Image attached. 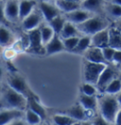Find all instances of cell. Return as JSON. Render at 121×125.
<instances>
[{
    "label": "cell",
    "instance_id": "1",
    "mask_svg": "<svg viewBox=\"0 0 121 125\" xmlns=\"http://www.w3.org/2000/svg\"><path fill=\"white\" fill-rule=\"evenodd\" d=\"M0 107L2 109H14V110H27L28 100L8 85L3 90L0 99Z\"/></svg>",
    "mask_w": 121,
    "mask_h": 125
},
{
    "label": "cell",
    "instance_id": "2",
    "mask_svg": "<svg viewBox=\"0 0 121 125\" xmlns=\"http://www.w3.org/2000/svg\"><path fill=\"white\" fill-rule=\"evenodd\" d=\"M98 106L100 110V116L108 122L113 125L120 107L117 102L116 97L113 95L106 94L105 96H103L101 99L98 100Z\"/></svg>",
    "mask_w": 121,
    "mask_h": 125
},
{
    "label": "cell",
    "instance_id": "3",
    "mask_svg": "<svg viewBox=\"0 0 121 125\" xmlns=\"http://www.w3.org/2000/svg\"><path fill=\"white\" fill-rule=\"evenodd\" d=\"M80 33L87 36H93L99 31L109 29V23L105 18L99 15H94L83 23L77 26Z\"/></svg>",
    "mask_w": 121,
    "mask_h": 125
},
{
    "label": "cell",
    "instance_id": "4",
    "mask_svg": "<svg viewBox=\"0 0 121 125\" xmlns=\"http://www.w3.org/2000/svg\"><path fill=\"white\" fill-rule=\"evenodd\" d=\"M106 65L104 63H96L84 61L83 62V80L84 83L97 85L98 79L100 77L102 71L105 69Z\"/></svg>",
    "mask_w": 121,
    "mask_h": 125
},
{
    "label": "cell",
    "instance_id": "5",
    "mask_svg": "<svg viewBox=\"0 0 121 125\" xmlns=\"http://www.w3.org/2000/svg\"><path fill=\"white\" fill-rule=\"evenodd\" d=\"M8 85L14 89L18 93L23 95L27 100L31 97H35L34 93L30 90L26 80L19 75H11L8 79Z\"/></svg>",
    "mask_w": 121,
    "mask_h": 125
},
{
    "label": "cell",
    "instance_id": "6",
    "mask_svg": "<svg viewBox=\"0 0 121 125\" xmlns=\"http://www.w3.org/2000/svg\"><path fill=\"white\" fill-rule=\"evenodd\" d=\"M28 37H29V47L27 51L31 53H36V54L45 53V46L43 45V42H42L40 28L29 31Z\"/></svg>",
    "mask_w": 121,
    "mask_h": 125
},
{
    "label": "cell",
    "instance_id": "7",
    "mask_svg": "<svg viewBox=\"0 0 121 125\" xmlns=\"http://www.w3.org/2000/svg\"><path fill=\"white\" fill-rule=\"evenodd\" d=\"M44 16L39 9H35L29 16H27L24 20H22V28L26 31H30L33 30L39 29L41 27Z\"/></svg>",
    "mask_w": 121,
    "mask_h": 125
},
{
    "label": "cell",
    "instance_id": "8",
    "mask_svg": "<svg viewBox=\"0 0 121 125\" xmlns=\"http://www.w3.org/2000/svg\"><path fill=\"white\" fill-rule=\"evenodd\" d=\"M39 10L44 16V19L48 23L57 16L60 15V10L56 6L55 2H45L40 1L39 3Z\"/></svg>",
    "mask_w": 121,
    "mask_h": 125
},
{
    "label": "cell",
    "instance_id": "9",
    "mask_svg": "<svg viewBox=\"0 0 121 125\" xmlns=\"http://www.w3.org/2000/svg\"><path fill=\"white\" fill-rule=\"evenodd\" d=\"M114 79H116V72L112 66L106 65L105 69L102 71L100 77L98 79V82L97 83V88L99 91H105L106 87L109 85Z\"/></svg>",
    "mask_w": 121,
    "mask_h": 125
},
{
    "label": "cell",
    "instance_id": "10",
    "mask_svg": "<svg viewBox=\"0 0 121 125\" xmlns=\"http://www.w3.org/2000/svg\"><path fill=\"white\" fill-rule=\"evenodd\" d=\"M19 2L20 0H5V16L9 22L19 21Z\"/></svg>",
    "mask_w": 121,
    "mask_h": 125
},
{
    "label": "cell",
    "instance_id": "11",
    "mask_svg": "<svg viewBox=\"0 0 121 125\" xmlns=\"http://www.w3.org/2000/svg\"><path fill=\"white\" fill-rule=\"evenodd\" d=\"M63 16H64V18H65V20H66L67 22L78 26V25H80V24L83 23L84 21L88 20L92 16H94V14H92L90 12L84 10L83 9H79V10H74V11H72V12L64 13Z\"/></svg>",
    "mask_w": 121,
    "mask_h": 125
},
{
    "label": "cell",
    "instance_id": "12",
    "mask_svg": "<svg viewBox=\"0 0 121 125\" xmlns=\"http://www.w3.org/2000/svg\"><path fill=\"white\" fill-rule=\"evenodd\" d=\"M24 116V111L14 109L0 110V125H10L16 119H20Z\"/></svg>",
    "mask_w": 121,
    "mask_h": 125
},
{
    "label": "cell",
    "instance_id": "13",
    "mask_svg": "<svg viewBox=\"0 0 121 125\" xmlns=\"http://www.w3.org/2000/svg\"><path fill=\"white\" fill-rule=\"evenodd\" d=\"M89 113H93V112L86 111L80 103H77L75 105H73L71 108L66 110L65 115H67V116L71 117L72 118H74L78 122H81V121L87 120V118L90 117Z\"/></svg>",
    "mask_w": 121,
    "mask_h": 125
},
{
    "label": "cell",
    "instance_id": "14",
    "mask_svg": "<svg viewBox=\"0 0 121 125\" xmlns=\"http://www.w3.org/2000/svg\"><path fill=\"white\" fill-rule=\"evenodd\" d=\"M91 47L101 49L109 47V29L103 30L91 36Z\"/></svg>",
    "mask_w": 121,
    "mask_h": 125
},
{
    "label": "cell",
    "instance_id": "15",
    "mask_svg": "<svg viewBox=\"0 0 121 125\" xmlns=\"http://www.w3.org/2000/svg\"><path fill=\"white\" fill-rule=\"evenodd\" d=\"M45 50L46 55H53L65 50L64 47H63L62 40L59 34H55L52 39L49 41V43L45 45Z\"/></svg>",
    "mask_w": 121,
    "mask_h": 125
},
{
    "label": "cell",
    "instance_id": "16",
    "mask_svg": "<svg viewBox=\"0 0 121 125\" xmlns=\"http://www.w3.org/2000/svg\"><path fill=\"white\" fill-rule=\"evenodd\" d=\"M85 61L91 62H96V63H104V64H108L107 62L105 61L103 54H102V50L101 48H98V47H90L83 54Z\"/></svg>",
    "mask_w": 121,
    "mask_h": 125
},
{
    "label": "cell",
    "instance_id": "17",
    "mask_svg": "<svg viewBox=\"0 0 121 125\" xmlns=\"http://www.w3.org/2000/svg\"><path fill=\"white\" fill-rule=\"evenodd\" d=\"M16 38L14 34L5 26H0V46L4 49L12 47Z\"/></svg>",
    "mask_w": 121,
    "mask_h": 125
},
{
    "label": "cell",
    "instance_id": "18",
    "mask_svg": "<svg viewBox=\"0 0 121 125\" xmlns=\"http://www.w3.org/2000/svg\"><path fill=\"white\" fill-rule=\"evenodd\" d=\"M103 0H83L81 2V9L92 14H99L103 11Z\"/></svg>",
    "mask_w": 121,
    "mask_h": 125
},
{
    "label": "cell",
    "instance_id": "19",
    "mask_svg": "<svg viewBox=\"0 0 121 125\" xmlns=\"http://www.w3.org/2000/svg\"><path fill=\"white\" fill-rule=\"evenodd\" d=\"M37 2L35 0H20L19 2V19L24 20L36 9Z\"/></svg>",
    "mask_w": 121,
    "mask_h": 125
},
{
    "label": "cell",
    "instance_id": "20",
    "mask_svg": "<svg viewBox=\"0 0 121 125\" xmlns=\"http://www.w3.org/2000/svg\"><path fill=\"white\" fill-rule=\"evenodd\" d=\"M27 109H30L32 112L36 113L43 120H45L46 118V110L40 103L37 97H31L30 99H28V107H27Z\"/></svg>",
    "mask_w": 121,
    "mask_h": 125
},
{
    "label": "cell",
    "instance_id": "21",
    "mask_svg": "<svg viewBox=\"0 0 121 125\" xmlns=\"http://www.w3.org/2000/svg\"><path fill=\"white\" fill-rule=\"evenodd\" d=\"M79 103L82 106L86 111H91L94 112L96 111L98 105V100L96 96H86L81 94L80 99H79Z\"/></svg>",
    "mask_w": 121,
    "mask_h": 125
},
{
    "label": "cell",
    "instance_id": "22",
    "mask_svg": "<svg viewBox=\"0 0 121 125\" xmlns=\"http://www.w3.org/2000/svg\"><path fill=\"white\" fill-rule=\"evenodd\" d=\"M55 4L60 10V12H63V14L68 13V12H72L79 9H81V3L73 2V1H69V0H56Z\"/></svg>",
    "mask_w": 121,
    "mask_h": 125
},
{
    "label": "cell",
    "instance_id": "23",
    "mask_svg": "<svg viewBox=\"0 0 121 125\" xmlns=\"http://www.w3.org/2000/svg\"><path fill=\"white\" fill-rule=\"evenodd\" d=\"M109 47L121 50V32L114 27L109 28Z\"/></svg>",
    "mask_w": 121,
    "mask_h": 125
},
{
    "label": "cell",
    "instance_id": "24",
    "mask_svg": "<svg viewBox=\"0 0 121 125\" xmlns=\"http://www.w3.org/2000/svg\"><path fill=\"white\" fill-rule=\"evenodd\" d=\"M77 36H80V31L78 30L77 26L66 21V23L64 25L62 31H60V37L61 39H66V38L77 37Z\"/></svg>",
    "mask_w": 121,
    "mask_h": 125
},
{
    "label": "cell",
    "instance_id": "25",
    "mask_svg": "<svg viewBox=\"0 0 121 125\" xmlns=\"http://www.w3.org/2000/svg\"><path fill=\"white\" fill-rule=\"evenodd\" d=\"M91 47V36L84 35L82 37H80L79 43L75 47L73 53L76 54H84L85 51Z\"/></svg>",
    "mask_w": 121,
    "mask_h": 125
},
{
    "label": "cell",
    "instance_id": "26",
    "mask_svg": "<svg viewBox=\"0 0 121 125\" xmlns=\"http://www.w3.org/2000/svg\"><path fill=\"white\" fill-rule=\"evenodd\" d=\"M103 10L108 15L112 16L113 18H116V19H120L121 18V6L105 1Z\"/></svg>",
    "mask_w": 121,
    "mask_h": 125
},
{
    "label": "cell",
    "instance_id": "27",
    "mask_svg": "<svg viewBox=\"0 0 121 125\" xmlns=\"http://www.w3.org/2000/svg\"><path fill=\"white\" fill-rule=\"evenodd\" d=\"M52 121L56 125H75L78 121L64 114H57L52 117Z\"/></svg>",
    "mask_w": 121,
    "mask_h": 125
},
{
    "label": "cell",
    "instance_id": "28",
    "mask_svg": "<svg viewBox=\"0 0 121 125\" xmlns=\"http://www.w3.org/2000/svg\"><path fill=\"white\" fill-rule=\"evenodd\" d=\"M40 32H41L42 42H43V45H44V46H45L46 44H48L49 41L53 38V36L56 34L48 24H47V25H43V26H41V27H40Z\"/></svg>",
    "mask_w": 121,
    "mask_h": 125
},
{
    "label": "cell",
    "instance_id": "29",
    "mask_svg": "<svg viewBox=\"0 0 121 125\" xmlns=\"http://www.w3.org/2000/svg\"><path fill=\"white\" fill-rule=\"evenodd\" d=\"M65 23H66V20H65L64 16L59 15L57 16L56 18H54L53 20H51L50 22H48L47 24L51 27V29L54 31V32L56 34H59L60 35V31H62V29H63Z\"/></svg>",
    "mask_w": 121,
    "mask_h": 125
},
{
    "label": "cell",
    "instance_id": "30",
    "mask_svg": "<svg viewBox=\"0 0 121 125\" xmlns=\"http://www.w3.org/2000/svg\"><path fill=\"white\" fill-rule=\"evenodd\" d=\"M121 92V80L120 79H114L113 82L106 87L104 93L107 95H117Z\"/></svg>",
    "mask_w": 121,
    "mask_h": 125
},
{
    "label": "cell",
    "instance_id": "31",
    "mask_svg": "<svg viewBox=\"0 0 121 125\" xmlns=\"http://www.w3.org/2000/svg\"><path fill=\"white\" fill-rule=\"evenodd\" d=\"M25 118H26V122H28L30 125L41 124V122L43 121V119L39 117L36 113L32 112V111H31V110H30V109L26 110Z\"/></svg>",
    "mask_w": 121,
    "mask_h": 125
},
{
    "label": "cell",
    "instance_id": "32",
    "mask_svg": "<svg viewBox=\"0 0 121 125\" xmlns=\"http://www.w3.org/2000/svg\"><path fill=\"white\" fill-rule=\"evenodd\" d=\"M62 43H63V47L64 49L67 50L69 52H73L75 47H77L79 40H80V36L77 37H70V38H66V39H61Z\"/></svg>",
    "mask_w": 121,
    "mask_h": 125
},
{
    "label": "cell",
    "instance_id": "33",
    "mask_svg": "<svg viewBox=\"0 0 121 125\" xmlns=\"http://www.w3.org/2000/svg\"><path fill=\"white\" fill-rule=\"evenodd\" d=\"M98 88L94 84H91L88 83H83L81 85V94L86 96H96Z\"/></svg>",
    "mask_w": 121,
    "mask_h": 125
},
{
    "label": "cell",
    "instance_id": "34",
    "mask_svg": "<svg viewBox=\"0 0 121 125\" xmlns=\"http://www.w3.org/2000/svg\"><path fill=\"white\" fill-rule=\"evenodd\" d=\"M101 50H102V54H103V57H104L107 63L113 62V55H114V52H115L116 49H114L111 47H106L104 48H102Z\"/></svg>",
    "mask_w": 121,
    "mask_h": 125
},
{
    "label": "cell",
    "instance_id": "35",
    "mask_svg": "<svg viewBox=\"0 0 121 125\" xmlns=\"http://www.w3.org/2000/svg\"><path fill=\"white\" fill-rule=\"evenodd\" d=\"M8 22L5 16V0H0V26H5Z\"/></svg>",
    "mask_w": 121,
    "mask_h": 125
},
{
    "label": "cell",
    "instance_id": "36",
    "mask_svg": "<svg viewBox=\"0 0 121 125\" xmlns=\"http://www.w3.org/2000/svg\"><path fill=\"white\" fill-rule=\"evenodd\" d=\"M92 123H93V125H113V124H111L110 122H108L106 119H104L100 115L95 117Z\"/></svg>",
    "mask_w": 121,
    "mask_h": 125
},
{
    "label": "cell",
    "instance_id": "37",
    "mask_svg": "<svg viewBox=\"0 0 121 125\" xmlns=\"http://www.w3.org/2000/svg\"><path fill=\"white\" fill-rule=\"evenodd\" d=\"M3 53H4V56H5L7 59H11V58H13L15 55H16L17 52L15 51L12 47H10V48L8 47L5 51H3Z\"/></svg>",
    "mask_w": 121,
    "mask_h": 125
},
{
    "label": "cell",
    "instance_id": "38",
    "mask_svg": "<svg viewBox=\"0 0 121 125\" xmlns=\"http://www.w3.org/2000/svg\"><path fill=\"white\" fill-rule=\"evenodd\" d=\"M113 62L116 64H121V50H115L113 55Z\"/></svg>",
    "mask_w": 121,
    "mask_h": 125
},
{
    "label": "cell",
    "instance_id": "39",
    "mask_svg": "<svg viewBox=\"0 0 121 125\" xmlns=\"http://www.w3.org/2000/svg\"><path fill=\"white\" fill-rule=\"evenodd\" d=\"M113 125H121V109H119L117 115H116V117H115Z\"/></svg>",
    "mask_w": 121,
    "mask_h": 125
},
{
    "label": "cell",
    "instance_id": "40",
    "mask_svg": "<svg viewBox=\"0 0 121 125\" xmlns=\"http://www.w3.org/2000/svg\"><path fill=\"white\" fill-rule=\"evenodd\" d=\"M10 125H26V122L24 120H22V118H20V119L14 120L13 122H11Z\"/></svg>",
    "mask_w": 121,
    "mask_h": 125
},
{
    "label": "cell",
    "instance_id": "41",
    "mask_svg": "<svg viewBox=\"0 0 121 125\" xmlns=\"http://www.w3.org/2000/svg\"><path fill=\"white\" fill-rule=\"evenodd\" d=\"M114 28H115V29H117V30L121 32V18L120 19H117V20H116V22L114 23Z\"/></svg>",
    "mask_w": 121,
    "mask_h": 125
},
{
    "label": "cell",
    "instance_id": "42",
    "mask_svg": "<svg viewBox=\"0 0 121 125\" xmlns=\"http://www.w3.org/2000/svg\"><path fill=\"white\" fill-rule=\"evenodd\" d=\"M106 2H110V3H113V4H115V5H118V6H121V0H105Z\"/></svg>",
    "mask_w": 121,
    "mask_h": 125
},
{
    "label": "cell",
    "instance_id": "43",
    "mask_svg": "<svg viewBox=\"0 0 121 125\" xmlns=\"http://www.w3.org/2000/svg\"><path fill=\"white\" fill-rule=\"evenodd\" d=\"M116 100H117V102H118L119 106H121V92L119 94H117V96H116Z\"/></svg>",
    "mask_w": 121,
    "mask_h": 125
},
{
    "label": "cell",
    "instance_id": "44",
    "mask_svg": "<svg viewBox=\"0 0 121 125\" xmlns=\"http://www.w3.org/2000/svg\"><path fill=\"white\" fill-rule=\"evenodd\" d=\"M79 125H93V123L90 122V121L85 120V121H81V122H80V124Z\"/></svg>",
    "mask_w": 121,
    "mask_h": 125
},
{
    "label": "cell",
    "instance_id": "45",
    "mask_svg": "<svg viewBox=\"0 0 121 125\" xmlns=\"http://www.w3.org/2000/svg\"><path fill=\"white\" fill-rule=\"evenodd\" d=\"M3 75H4V72H3V68H2L1 66H0V80L2 79Z\"/></svg>",
    "mask_w": 121,
    "mask_h": 125
},
{
    "label": "cell",
    "instance_id": "46",
    "mask_svg": "<svg viewBox=\"0 0 121 125\" xmlns=\"http://www.w3.org/2000/svg\"><path fill=\"white\" fill-rule=\"evenodd\" d=\"M69 1H73V2H78V3H81L82 0H69Z\"/></svg>",
    "mask_w": 121,
    "mask_h": 125
},
{
    "label": "cell",
    "instance_id": "47",
    "mask_svg": "<svg viewBox=\"0 0 121 125\" xmlns=\"http://www.w3.org/2000/svg\"><path fill=\"white\" fill-rule=\"evenodd\" d=\"M40 1H45V2H55L56 0H40Z\"/></svg>",
    "mask_w": 121,
    "mask_h": 125
},
{
    "label": "cell",
    "instance_id": "48",
    "mask_svg": "<svg viewBox=\"0 0 121 125\" xmlns=\"http://www.w3.org/2000/svg\"><path fill=\"white\" fill-rule=\"evenodd\" d=\"M3 51H4V48H3V47L0 46V53H2Z\"/></svg>",
    "mask_w": 121,
    "mask_h": 125
},
{
    "label": "cell",
    "instance_id": "49",
    "mask_svg": "<svg viewBox=\"0 0 121 125\" xmlns=\"http://www.w3.org/2000/svg\"><path fill=\"white\" fill-rule=\"evenodd\" d=\"M51 125H56V124H54V123H52V124H51Z\"/></svg>",
    "mask_w": 121,
    "mask_h": 125
},
{
    "label": "cell",
    "instance_id": "50",
    "mask_svg": "<svg viewBox=\"0 0 121 125\" xmlns=\"http://www.w3.org/2000/svg\"><path fill=\"white\" fill-rule=\"evenodd\" d=\"M38 125H45V124H38Z\"/></svg>",
    "mask_w": 121,
    "mask_h": 125
},
{
    "label": "cell",
    "instance_id": "51",
    "mask_svg": "<svg viewBox=\"0 0 121 125\" xmlns=\"http://www.w3.org/2000/svg\"><path fill=\"white\" fill-rule=\"evenodd\" d=\"M0 110H1V107H0Z\"/></svg>",
    "mask_w": 121,
    "mask_h": 125
},
{
    "label": "cell",
    "instance_id": "52",
    "mask_svg": "<svg viewBox=\"0 0 121 125\" xmlns=\"http://www.w3.org/2000/svg\"><path fill=\"white\" fill-rule=\"evenodd\" d=\"M82 1H83V0H82Z\"/></svg>",
    "mask_w": 121,
    "mask_h": 125
}]
</instances>
